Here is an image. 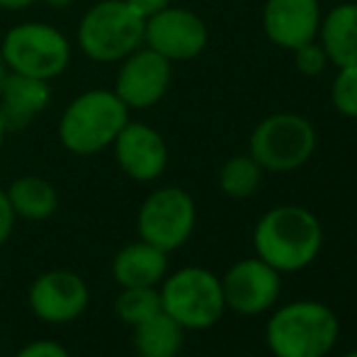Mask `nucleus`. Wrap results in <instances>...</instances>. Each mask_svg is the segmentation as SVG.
<instances>
[{
    "mask_svg": "<svg viewBox=\"0 0 357 357\" xmlns=\"http://www.w3.org/2000/svg\"><path fill=\"white\" fill-rule=\"evenodd\" d=\"M255 255L282 273H299L319 258L324 226L314 212L299 204L273 207L260 216L253 231Z\"/></svg>",
    "mask_w": 357,
    "mask_h": 357,
    "instance_id": "f257e3e1",
    "label": "nucleus"
},
{
    "mask_svg": "<svg viewBox=\"0 0 357 357\" xmlns=\"http://www.w3.org/2000/svg\"><path fill=\"white\" fill-rule=\"evenodd\" d=\"M340 333L335 314L321 301H291L270 316L265 340L275 357H326Z\"/></svg>",
    "mask_w": 357,
    "mask_h": 357,
    "instance_id": "f03ea898",
    "label": "nucleus"
},
{
    "mask_svg": "<svg viewBox=\"0 0 357 357\" xmlns=\"http://www.w3.org/2000/svg\"><path fill=\"white\" fill-rule=\"evenodd\" d=\"M129 122V107L109 90H88L66 107L59 139L71 153L90 155L114 144Z\"/></svg>",
    "mask_w": 357,
    "mask_h": 357,
    "instance_id": "7ed1b4c3",
    "label": "nucleus"
},
{
    "mask_svg": "<svg viewBox=\"0 0 357 357\" xmlns=\"http://www.w3.org/2000/svg\"><path fill=\"white\" fill-rule=\"evenodd\" d=\"M160 306L185 331H207L226 311L221 280L214 273L190 265L160 282Z\"/></svg>",
    "mask_w": 357,
    "mask_h": 357,
    "instance_id": "20e7f679",
    "label": "nucleus"
},
{
    "mask_svg": "<svg viewBox=\"0 0 357 357\" xmlns=\"http://www.w3.org/2000/svg\"><path fill=\"white\" fill-rule=\"evenodd\" d=\"M144 27L146 20L124 0H102L85 13L78 27V42L93 61H119L139 49Z\"/></svg>",
    "mask_w": 357,
    "mask_h": 357,
    "instance_id": "39448f33",
    "label": "nucleus"
},
{
    "mask_svg": "<svg viewBox=\"0 0 357 357\" xmlns=\"http://www.w3.org/2000/svg\"><path fill=\"white\" fill-rule=\"evenodd\" d=\"M314 151V124L296 112L270 114L250 134V155L270 173H289L301 168Z\"/></svg>",
    "mask_w": 357,
    "mask_h": 357,
    "instance_id": "423d86ee",
    "label": "nucleus"
},
{
    "mask_svg": "<svg viewBox=\"0 0 357 357\" xmlns=\"http://www.w3.org/2000/svg\"><path fill=\"white\" fill-rule=\"evenodd\" d=\"M3 59L15 73L29 78H56L71 61V47L59 29L49 24L27 22L17 24L5 34Z\"/></svg>",
    "mask_w": 357,
    "mask_h": 357,
    "instance_id": "0eeeda50",
    "label": "nucleus"
},
{
    "mask_svg": "<svg viewBox=\"0 0 357 357\" xmlns=\"http://www.w3.org/2000/svg\"><path fill=\"white\" fill-rule=\"evenodd\" d=\"M195 219V199L183 188H160L139 209V238L163 253H173L192 236Z\"/></svg>",
    "mask_w": 357,
    "mask_h": 357,
    "instance_id": "6e6552de",
    "label": "nucleus"
},
{
    "mask_svg": "<svg viewBox=\"0 0 357 357\" xmlns=\"http://www.w3.org/2000/svg\"><path fill=\"white\" fill-rule=\"evenodd\" d=\"M221 289L226 309L243 316H258L278 304L282 282L278 270L255 255L231 265L221 278Z\"/></svg>",
    "mask_w": 357,
    "mask_h": 357,
    "instance_id": "1a4fd4ad",
    "label": "nucleus"
},
{
    "mask_svg": "<svg viewBox=\"0 0 357 357\" xmlns=\"http://www.w3.org/2000/svg\"><path fill=\"white\" fill-rule=\"evenodd\" d=\"M144 42L168 61H190L199 56L209 42L202 17L185 8H165L151 15L144 27Z\"/></svg>",
    "mask_w": 357,
    "mask_h": 357,
    "instance_id": "9d476101",
    "label": "nucleus"
},
{
    "mask_svg": "<svg viewBox=\"0 0 357 357\" xmlns=\"http://www.w3.org/2000/svg\"><path fill=\"white\" fill-rule=\"evenodd\" d=\"M90 304L88 284L71 270H49L29 287V309L44 324H71Z\"/></svg>",
    "mask_w": 357,
    "mask_h": 357,
    "instance_id": "9b49d317",
    "label": "nucleus"
},
{
    "mask_svg": "<svg viewBox=\"0 0 357 357\" xmlns=\"http://www.w3.org/2000/svg\"><path fill=\"white\" fill-rule=\"evenodd\" d=\"M173 68L165 56H160L153 49L132 52L127 61L122 63L114 83V95L122 100L127 107L146 109L153 107L170 88Z\"/></svg>",
    "mask_w": 357,
    "mask_h": 357,
    "instance_id": "f8f14e48",
    "label": "nucleus"
},
{
    "mask_svg": "<svg viewBox=\"0 0 357 357\" xmlns=\"http://www.w3.org/2000/svg\"><path fill=\"white\" fill-rule=\"evenodd\" d=\"M321 17L319 0H268L263 8L265 37L275 47L294 52L319 37Z\"/></svg>",
    "mask_w": 357,
    "mask_h": 357,
    "instance_id": "ddd939ff",
    "label": "nucleus"
},
{
    "mask_svg": "<svg viewBox=\"0 0 357 357\" xmlns=\"http://www.w3.org/2000/svg\"><path fill=\"white\" fill-rule=\"evenodd\" d=\"M114 155L124 173L139 183L160 178L168 165V146L149 124L127 122L114 139Z\"/></svg>",
    "mask_w": 357,
    "mask_h": 357,
    "instance_id": "4468645a",
    "label": "nucleus"
},
{
    "mask_svg": "<svg viewBox=\"0 0 357 357\" xmlns=\"http://www.w3.org/2000/svg\"><path fill=\"white\" fill-rule=\"evenodd\" d=\"M52 100L47 80L29 78L22 73H8L0 85V114L5 129H22L34 122Z\"/></svg>",
    "mask_w": 357,
    "mask_h": 357,
    "instance_id": "2eb2a0df",
    "label": "nucleus"
},
{
    "mask_svg": "<svg viewBox=\"0 0 357 357\" xmlns=\"http://www.w3.org/2000/svg\"><path fill=\"white\" fill-rule=\"evenodd\" d=\"M168 273V253L146 241L129 243L114 255L112 278L119 287H158Z\"/></svg>",
    "mask_w": 357,
    "mask_h": 357,
    "instance_id": "dca6fc26",
    "label": "nucleus"
},
{
    "mask_svg": "<svg viewBox=\"0 0 357 357\" xmlns=\"http://www.w3.org/2000/svg\"><path fill=\"white\" fill-rule=\"evenodd\" d=\"M321 47L335 68L357 66V3H338L321 17Z\"/></svg>",
    "mask_w": 357,
    "mask_h": 357,
    "instance_id": "f3484780",
    "label": "nucleus"
},
{
    "mask_svg": "<svg viewBox=\"0 0 357 357\" xmlns=\"http://www.w3.org/2000/svg\"><path fill=\"white\" fill-rule=\"evenodd\" d=\"M183 338L185 328L165 311L134 326V350L139 357H178Z\"/></svg>",
    "mask_w": 357,
    "mask_h": 357,
    "instance_id": "a211bd4d",
    "label": "nucleus"
},
{
    "mask_svg": "<svg viewBox=\"0 0 357 357\" xmlns=\"http://www.w3.org/2000/svg\"><path fill=\"white\" fill-rule=\"evenodd\" d=\"M8 199L15 209V216L29 221L49 219L59 207V195L54 185L37 175H24L15 180L8 190Z\"/></svg>",
    "mask_w": 357,
    "mask_h": 357,
    "instance_id": "6ab92c4d",
    "label": "nucleus"
},
{
    "mask_svg": "<svg viewBox=\"0 0 357 357\" xmlns=\"http://www.w3.org/2000/svg\"><path fill=\"white\" fill-rule=\"evenodd\" d=\"M263 180V168L253 155H234L219 170V188L234 199H245L255 195Z\"/></svg>",
    "mask_w": 357,
    "mask_h": 357,
    "instance_id": "aec40b11",
    "label": "nucleus"
},
{
    "mask_svg": "<svg viewBox=\"0 0 357 357\" xmlns=\"http://www.w3.org/2000/svg\"><path fill=\"white\" fill-rule=\"evenodd\" d=\"M114 311L124 324L134 328L137 324L163 311L158 287H122L117 301H114Z\"/></svg>",
    "mask_w": 357,
    "mask_h": 357,
    "instance_id": "412c9836",
    "label": "nucleus"
},
{
    "mask_svg": "<svg viewBox=\"0 0 357 357\" xmlns=\"http://www.w3.org/2000/svg\"><path fill=\"white\" fill-rule=\"evenodd\" d=\"M331 100L343 117L357 119V66L338 68V75L331 85Z\"/></svg>",
    "mask_w": 357,
    "mask_h": 357,
    "instance_id": "4be33fe9",
    "label": "nucleus"
},
{
    "mask_svg": "<svg viewBox=\"0 0 357 357\" xmlns=\"http://www.w3.org/2000/svg\"><path fill=\"white\" fill-rule=\"evenodd\" d=\"M294 66H296V71L301 75H306V78H316V75L324 73L326 66H328V56H326L321 42L314 39V42H306V44H301V47H296Z\"/></svg>",
    "mask_w": 357,
    "mask_h": 357,
    "instance_id": "5701e85b",
    "label": "nucleus"
},
{
    "mask_svg": "<svg viewBox=\"0 0 357 357\" xmlns=\"http://www.w3.org/2000/svg\"><path fill=\"white\" fill-rule=\"evenodd\" d=\"M15 357H71L68 350L56 340H32Z\"/></svg>",
    "mask_w": 357,
    "mask_h": 357,
    "instance_id": "b1692460",
    "label": "nucleus"
},
{
    "mask_svg": "<svg viewBox=\"0 0 357 357\" xmlns=\"http://www.w3.org/2000/svg\"><path fill=\"white\" fill-rule=\"evenodd\" d=\"M15 219H17V216H15V209L8 199V192L0 190V248L8 243L10 234H13V229H15Z\"/></svg>",
    "mask_w": 357,
    "mask_h": 357,
    "instance_id": "393cba45",
    "label": "nucleus"
},
{
    "mask_svg": "<svg viewBox=\"0 0 357 357\" xmlns=\"http://www.w3.org/2000/svg\"><path fill=\"white\" fill-rule=\"evenodd\" d=\"M124 3H127L134 13L142 15L144 20H149L151 15H155V13H160V10L168 8L173 0H124Z\"/></svg>",
    "mask_w": 357,
    "mask_h": 357,
    "instance_id": "a878e982",
    "label": "nucleus"
},
{
    "mask_svg": "<svg viewBox=\"0 0 357 357\" xmlns=\"http://www.w3.org/2000/svg\"><path fill=\"white\" fill-rule=\"evenodd\" d=\"M34 0H0V8L5 10H22V8H29Z\"/></svg>",
    "mask_w": 357,
    "mask_h": 357,
    "instance_id": "bb28decb",
    "label": "nucleus"
},
{
    "mask_svg": "<svg viewBox=\"0 0 357 357\" xmlns=\"http://www.w3.org/2000/svg\"><path fill=\"white\" fill-rule=\"evenodd\" d=\"M8 63H5V59H3V52H0V85H3V80H5V75H8Z\"/></svg>",
    "mask_w": 357,
    "mask_h": 357,
    "instance_id": "cd10ccee",
    "label": "nucleus"
},
{
    "mask_svg": "<svg viewBox=\"0 0 357 357\" xmlns=\"http://www.w3.org/2000/svg\"><path fill=\"white\" fill-rule=\"evenodd\" d=\"M49 5H52V8H66V5H71L73 0H47Z\"/></svg>",
    "mask_w": 357,
    "mask_h": 357,
    "instance_id": "c85d7f7f",
    "label": "nucleus"
},
{
    "mask_svg": "<svg viewBox=\"0 0 357 357\" xmlns=\"http://www.w3.org/2000/svg\"><path fill=\"white\" fill-rule=\"evenodd\" d=\"M3 137H5V122H3V114H0V146H3Z\"/></svg>",
    "mask_w": 357,
    "mask_h": 357,
    "instance_id": "c756f323",
    "label": "nucleus"
},
{
    "mask_svg": "<svg viewBox=\"0 0 357 357\" xmlns=\"http://www.w3.org/2000/svg\"><path fill=\"white\" fill-rule=\"evenodd\" d=\"M343 357H357V350H350L348 355H343Z\"/></svg>",
    "mask_w": 357,
    "mask_h": 357,
    "instance_id": "7c9ffc66",
    "label": "nucleus"
}]
</instances>
